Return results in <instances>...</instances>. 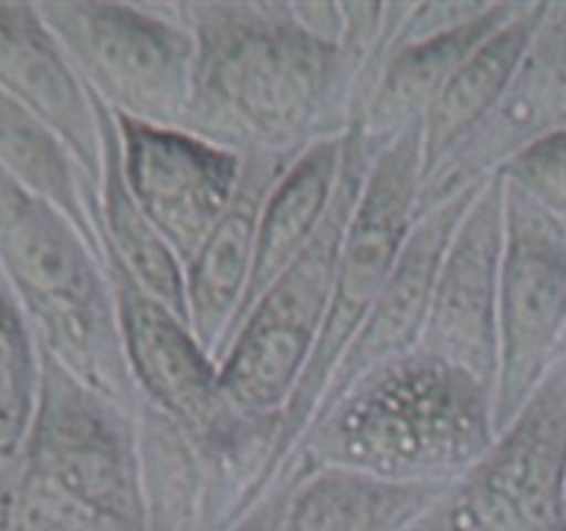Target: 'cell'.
I'll use <instances>...</instances> for the list:
<instances>
[{
    "mask_svg": "<svg viewBox=\"0 0 566 531\" xmlns=\"http://www.w3.org/2000/svg\"><path fill=\"white\" fill-rule=\"evenodd\" d=\"M197 42L182 131L238 155H296L343 136L374 88L370 66L315 37L287 0H175Z\"/></svg>",
    "mask_w": 566,
    "mask_h": 531,
    "instance_id": "1",
    "label": "cell"
},
{
    "mask_svg": "<svg viewBox=\"0 0 566 531\" xmlns=\"http://www.w3.org/2000/svg\"><path fill=\"white\" fill-rule=\"evenodd\" d=\"M495 437V393L459 365L415 348L370 371L318 415L280 481L313 468H348L407 485H453Z\"/></svg>",
    "mask_w": 566,
    "mask_h": 531,
    "instance_id": "2",
    "label": "cell"
},
{
    "mask_svg": "<svg viewBox=\"0 0 566 531\" xmlns=\"http://www.w3.org/2000/svg\"><path fill=\"white\" fill-rule=\"evenodd\" d=\"M0 274L36 341L75 379L138 413L105 258L42 197L0 169Z\"/></svg>",
    "mask_w": 566,
    "mask_h": 531,
    "instance_id": "3",
    "label": "cell"
},
{
    "mask_svg": "<svg viewBox=\"0 0 566 531\" xmlns=\"http://www.w3.org/2000/svg\"><path fill=\"white\" fill-rule=\"evenodd\" d=\"M374 160L363 133L348 127L340 183L324 225L249 310L219 360L221 387L243 413L282 415L298 387L329 313L343 238Z\"/></svg>",
    "mask_w": 566,
    "mask_h": 531,
    "instance_id": "4",
    "label": "cell"
},
{
    "mask_svg": "<svg viewBox=\"0 0 566 531\" xmlns=\"http://www.w3.org/2000/svg\"><path fill=\"white\" fill-rule=\"evenodd\" d=\"M420 186H423V131H420V122H412L376 155L365 177L363 194L343 238L329 313H326L318 346L291 402L282 409L276 481L304 431L313 424L337 363L352 346L365 315L370 313L376 296L390 280L403 243L420 221Z\"/></svg>",
    "mask_w": 566,
    "mask_h": 531,
    "instance_id": "5",
    "label": "cell"
},
{
    "mask_svg": "<svg viewBox=\"0 0 566 531\" xmlns=\"http://www.w3.org/2000/svg\"><path fill=\"white\" fill-rule=\"evenodd\" d=\"M36 6L88 92L116 116L182 127L197 42L169 3L44 0Z\"/></svg>",
    "mask_w": 566,
    "mask_h": 531,
    "instance_id": "6",
    "label": "cell"
},
{
    "mask_svg": "<svg viewBox=\"0 0 566 531\" xmlns=\"http://www.w3.org/2000/svg\"><path fill=\"white\" fill-rule=\"evenodd\" d=\"M409 531H566V357Z\"/></svg>",
    "mask_w": 566,
    "mask_h": 531,
    "instance_id": "7",
    "label": "cell"
},
{
    "mask_svg": "<svg viewBox=\"0 0 566 531\" xmlns=\"http://www.w3.org/2000/svg\"><path fill=\"white\" fill-rule=\"evenodd\" d=\"M36 415L20 457L83 507L147 531L136 413L83 385L42 346Z\"/></svg>",
    "mask_w": 566,
    "mask_h": 531,
    "instance_id": "8",
    "label": "cell"
},
{
    "mask_svg": "<svg viewBox=\"0 0 566 531\" xmlns=\"http://www.w3.org/2000/svg\"><path fill=\"white\" fill-rule=\"evenodd\" d=\"M495 435L566 357V225L506 183Z\"/></svg>",
    "mask_w": 566,
    "mask_h": 531,
    "instance_id": "9",
    "label": "cell"
},
{
    "mask_svg": "<svg viewBox=\"0 0 566 531\" xmlns=\"http://www.w3.org/2000/svg\"><path fill=\"white\" fill-rule=\"evenodd\" d=\"M506 247V180L486 177L470 199L437 274L420 348L459 365L492 393L501 365V269Z\"/></svg>",
    "mask_w": 566,
    "mask_h": 531,
    "instance_id": "10",
    "label": "cell"
},
{
    "mask_svg": "<svg viewBox=\"0 0 566 531\" xmlns=\"http://www.w3.org/2000/svg\"><path fill=\"white\" fill-rule=\"evenodd\" d=\"M116 125L122 171L133 199L180 263L188 266L235 199L243 155L182 127L147 125L125 116H116Z\"/></svg>",
    "mask_w": 566,
    "mask_h": 531,
    "instance_id": "11",
    "label": "cell"
},
{
    "mask_svg": "<svg viewBox=\"0 0 566 531\" xmlns=\"http://www.w3.org/2000/svg\"><path fill=\"white\" fill-rule=\"evenodd\" d=\"M566 131V3H551L512 86L420 186L418 216L497 175L536 138Z\"/></svg>",
    "mask_w": 566,
    "mask_h": 531,
    "instance_id": "12",
    "label": "cell"
},
{
    "mask_svg": "<svg viewBox=\"0 0 566 531\" xmlns=\"http://www.w3.org/2000/svg\"><path fill=\"white\" fill-rule=\"evenodd\" d=\"M475 191H479V186L457 194L431 214L420 216L412 236L403 243V252L392 269L390 280L381 288L374 308L354 335L352 346L337 363L315 418L335 407L374 368L420 348L442 258H446L448 243H451Z\"/></svg>",
    "mask_w": 566,
    "mask_h": 531,
    "instance_id": "13",
    "label": "cell"
},
{
    "mask_svg": "<svg viewBox=\"0 0 566 531\" xmlns=\"http://www.w3.org/2000/svg\"><path fill=\"white\" fill-rule=\"evenodd\" d=\"M0 88L53 127L92 186L103 180V133L81 81L36 3L0 0Z\"/></svg>",
    "mask_w": 566,
    "mask_h": 531,
    "instance_id": "14",
    "label": "cell"
},
{
    "mask_svg": "<svg viewBox=\"0 0 566 531\" xmlns=\"http://www.w3.org/2000/svg\"><path fill=\"white\" fill-rule=\"evenodd\" d=\"M296 155H243L235 199L186 266L188 326L216 363L230 346L252 282L265 199Z\"/></svg>",
    "mask_w": 566,
    "mask_h": 531,
    "instance_id": "15",
    "label": "cell"
},
{
    "mask_svg": "<svg viewBox=\"0 0 566 531\" xmlns=\"http://www.w3.org/2000/svg\"><path fill=\"white\" fill-rule=\"evenodd\" d=\"M525 3L528 0L523 3L517 0L503 3L501 0L484 17L457 28V31L392 50L381 64L368 103L352 122L363 133L370 153L379 155L403 127L423 119L426 111L434 105V100L457 75L459 66L470 59V53L479 50L497 28L514 20L525 9Z\"/></svg>",
    "mask_w": 566,
    "mask_h": 531,
    "instance_id": "16",
    "label": "cell"
},
{
    "mask_svg": "<svg viewBox=\"0 0 566 531\" xmlns=\"http://www.w3.org/2000/svg\"><path fill=\"white\" fill-rule=\"evenodd\" d=\"M287 479L291 490L276 531H409L448 487L407 485L348 468H313Z\"/></svg>",
    "mask_w": 566,
    "mask_h": 531,
    "instance_id": "17",
    "label": "cell"
},
{
    "mask_svg": "<svg viewBox=\"0 0 566 531\" xmlns=\"http://www.w3.org/2000/svg\"><path fill=\"white\" fill-rule=\"evenodd\" d=\"M551 0L525 3L514 20L497 28L479 50L470 53L420 119L423 131V180L490 116L512 86L525 53L534 44Z\"/></svg>",
    "mask_w": 566,
    "mask_h": 531,
    "instance_id": "18",
    "label": "cell"
},
{
    "mask_svg": "<svg viewBox=\"0 0 566 531\" xmlns=\"http://www.w3.org/2000/svg\"><path fill=\"white\" fill-rule=\"evenodd\" d=\"M343 149H346V133L310 144L293 158L285 175L271 188L263 219H260L252 282H249L247 299L238 313L235 332L249 310L280 280L282 271L302 254V249L313 241L318 227L324 225L326 214L335 202L337 183H340Z\"/></svg>",
    "mask_w": 566,
    "mask_h": 531,
    "instance_id": "19",
    "label": "cell"
},
{
    "mask_svg": "<svg viewBox=\"0 0 566 531\" xmlns=\"http://www.w3.org/2000/svg\"><path fill=\"white\" fill-rule=\"evenodd\" d=\"M94 100L103 133V180H99V227H103L105 254L119 260L127 274L158 302H164L171 313L188 321L186 296V266L175 254V249L164 241L153 221L144 216L138 202L127 188L122 171L119 125L116 116L103 100Z\"/></svg>",
    "mask_w": 566,
    "mask_h": 531,
    "instance_id": "20",
    "label": "cell"
},
{
    "mask_svg": "<svg viewBox=\"0 0 566 531\" xmlns=\"http://www.w3.org/2000/svg\"><path fill=\"white\" fill-rule=\"evenodd\" d=\"M0 169L59 208L105 258L99 191L64 138L0 88Z\"/></svg>",
    "mask_w": 566,
    "mask_h": 531,
    "instance_id": "21",
    "label": "cell"
},
{
    "mask_svg": "<svg viewBox=\"0 0 566 531\" xmlns=\"http://www.w3.org/2000/svg\"><path fill=\"white\" fill-rule=\"evenodd\" d=\"M136 420L147 531H202L208 476L197 448L149 404H142Z\"/></svg>",
    "mask_w": 566,
    "mask_h": 531,
    "instance_id": "22",
    "label": "cell"
},
{
    "mask_svg": "<svg viewBox=\"0 0 566 531\" xmlns=\"http://www.w3.org/2000/svg\"><path fill=\"white\" fill-rule=\"evenodd\" d=\"M42 387L36 332L0 274V465L25 446Z\"/></svg>",
    "mask_w": 566,
    "mask_h": 531,
    "instance_id": "23",
    "label": "cell"
},
{
    "mask_svg": "<svg viewBox=\"0 0 566 531\" xmlns=\"http://www.w3.org/2000/svg\"><path fill=\"white\" fill-rule=\"evenodd\" d=\"M0 531H136L122 525L28 468L17 454L0 465Z\"/></svg>",
    "mask_w": 566,
    "mask_h": 531,
    "instance_id": "24",
    "label": "cell"
},
{
    "mask_svg": "<svg viewBox=\"0 0 566 531\" xmlns=\"http://www.w3.org/2000/svg\"><path fill=\"white\" fill-rule=\"evenodd\" d=\"M497 171L539 208L566 221V131L536 138Z\"/></svg>",
    "mask_w": 566,
    "mask_h": 531,
    "instance_id": "25",
    "label": "cell"
},
{
    "mask_svg": "<svg viewBox=\"0 0 566 531\" xmlns=\"http://www.w3.org/2000/svg\"><path fill=\"white\" fill-rule=\"evenodd\" d=\"M492 0H412L407 20H403L401 33L396 39V48L403 44H418L423 39L440 37V33L457 31L468 22L479 20L492 9Z\"/></svg>",
    "mask_w": 566,
    "mask_h": 531,
    "instance_id": "26",
    "label": "cell"
},
{
    "mask_svg": "<svg viewBox=\"0 0 566 531\" xmlns=\"http://www.w3.org/2000/svg\"><path fill=\"white\" fill-rule=\"evenodd\" d=\"M287 490H291V479H285L282 485H276L241 523L235 525L232 531H276L282 518V509H285V498Z\"/></svg>",
    "mask_w": 566,
    "mask_h": 531,
    "instance_id": "27",
    "label": "cell"
},
{
    "mask_svg": "<svg viewBox=\"0 0 566 531\" xmlns=\"http://www.w3.org/2000/svg\"><path fill=\"white\" fill-rule=\"evenodd\" d=\"M564 225H566V221H564Z\"/></svg>",
    "mask_w": 566,
    "mask_h": 531,
    "instance_id": "28",
    "label": "cell"
}]
</instances>
